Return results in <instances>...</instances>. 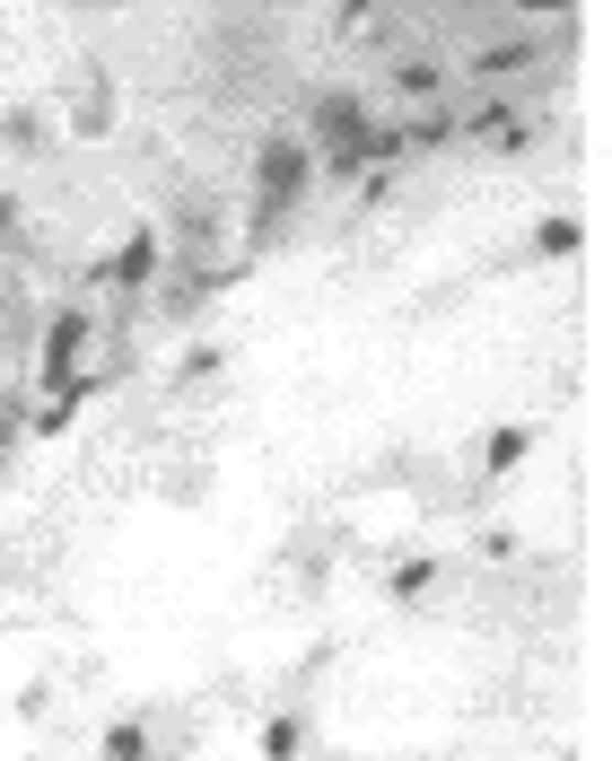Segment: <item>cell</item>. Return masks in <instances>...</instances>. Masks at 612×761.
I'll use <instances>...</instances> for the list:
<instances>
[{"label": "cell", "instance_id": "obj_2", "mask_svg": "<svg viewBox=\"0 0 612 761\" xmlns=\"http://www.w3.org/2000/svg\"><path fill=\"white\" fill-rule=\"evenodd\" d=\"M140 744H149L140 727H115V736H106V761H140Z\"/></svg>", "mask_w": 612, "mask_h": 761}, {"label": "cell", "instance_id": "obj_1", "mask_svg": "<svg viewBox=\"0 0 612 761\" xmlns=\"http://www.w3.org/2000/svg\"><path fill=\"white\" fill-rule=\"evenodd\" d=\"M473 140H482V149H516V140H525V115H507V106H498V115H473Z\"/></svg>", "mask_w": 612, "mask_h": 761}]
</instances>
